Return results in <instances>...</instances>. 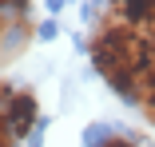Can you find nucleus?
Returning <instances> with one entry per match:
<instances>
[{"label": "nucleus", "instance_id": "3", "mask_svg": "<svg viewBox=\"0 0 155 147\" xmlns=\"http://www.w3.org/2000/svg\"><path fill=\"white\" fill-rule=\"evenodd\" d=\"M107 16L155 36V0H107Z\"/></svg>", "mask_w": 155, "mask_h": 147}, {"label": "nucleus", "instance_id": "4", "mask_svg": "<svg viewBox=\"0 0 155 147\" xmlns=\"http://www.w3.org/2000/svg\"><path fill=\"white\" fill-rule=\"evenodd\" d=\"M139 111L147 115V123L155 127V60H151V68L143 72V83H139Z\"/></svg>", "mask_w": 155, "mask_h": 147}, {"label": "nucleus", "instance_id": "6", "mask_svg": "<svg viewBox=\"0 0 155 147\" xmlns=\"http://www.w3.org/2000/svg\"><path fill=\"white\" fill-rule=\"evenodd\" d=\"M8 32H12V16L8 12H0V52H4V40H8ZM8 56V52H4Z\"/></svg>", "mask_w": 155, "mask_h": 147}, {"label": "nucleus", "instance_id": "5", "mask_svg": "<svg viewBox=\"0 0 155 147\" xmlns=\"http://www.w3.org/2000/svg\"><path fill=\"white\" fill-rule=\"evenodd\" d=\"M8 92H12V87H4V83H0V147H16V135H12L8 115H4V100H8Z\"/></svg>", "mask_w": 155, "mask_h": 147}, {"label": "nucleus", "instance_id": "2", "mask_svg": "<svg viewBox=\"0 0 155 147\" xmlns=\"http://www.w3.org/2000/svg\"><path fill=\"white\" fill-rule=\"evenodd\" d=\"M4 115H8V127L16 139L32 135L36 127V115H40V103H36V92L32 87H12L8 100H4Z\"/></svg>", "mask_w": 155, "mask_h": 147}, {"label": "nucleus", "instance_id": "1", "mask_svg": "<svg viewBox=\"0 0 155 147\" xmlns=\"http://www.w3.org/2000/svg\"><path fill=\"white\" fill-rule=\"evenodd\" d=\"M151 60H155V36L139 32L115 16H104V24L91 36V64L123 100L131 103L139 100V83Z\"/></svg>", "mask_w": 155, "mask_h": 147}, {"label": "nucleus", "instance_id": "7", "mask_svg": "<svg viewBox=\"0 0 155 147\" xmlns=\"http://www.w3.org/2000/svg\"><path fill=\"white\" fill-rule=\"evenodd\" d=\"M12 4H16V8H20V4H28V0H12Z\"/></svg>", "mask_w": 155, "mask_h": 147}]
</instances>
